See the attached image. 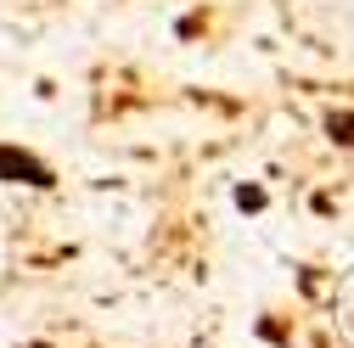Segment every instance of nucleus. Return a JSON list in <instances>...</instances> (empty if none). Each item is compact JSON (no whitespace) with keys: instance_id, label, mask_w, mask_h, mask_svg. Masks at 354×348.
Returning <instances> with one entry per match:
<instances>
[{"instance_id":"7ed1b4c3","label":"nucleus","mask_w":354,"mask_h":348,"mask_svg":"<svg viewBox=\"0 0 354 348\" xmlns=\"http://www.w3.org/2000/svg\"><path fill=\"white\" fill-rule=\"evenodd\" d=\"M264 202H270V191H264V186H236V208H242V213H259Z\"/></svg>"},{"instance_id":"f257e3e1","label":"nucleus","mask_w":354,"mask_h":348,"mask_svg":"<svg viewBox=\"0 0 354 348\" xmlns=\"http://www.w3.org/2000/svg\"><path fill=\"white\" fill-rule=\"evenodd\" d=\"M0 186H28V191H57V168L28 152V146H12L0 141Z\"/></svg>"},{"instance_id":"f03ea898","label":"nucleus","mask_w":354,"mask_h":348,"mask_svg":"<svg viewBox=\"0 0 354 348\" xmlns=\"http://www.w3.org/2000/svg\"><path fill=\"white\" fill-rule=\"evenodd\" d=\"M321 124H326V141H332V146H348V152H354V113H348V107H332Z\"/></svg>"}]
</instances>
